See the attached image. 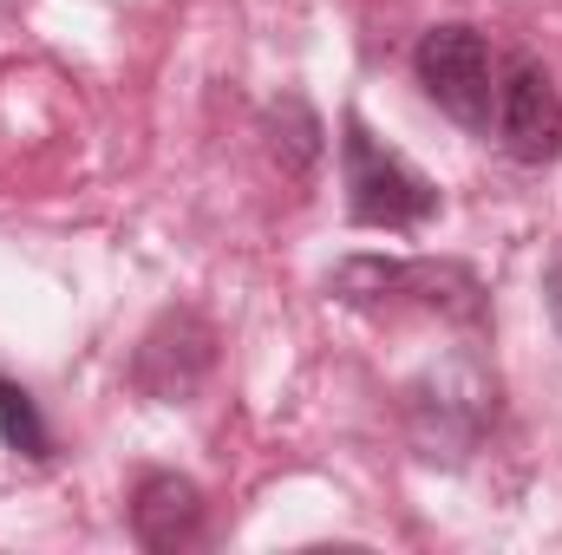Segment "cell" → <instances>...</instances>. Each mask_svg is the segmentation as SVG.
Returning <instances> with one entry per match:
<instances>
[{
  "instance_id": "cell-9",
  "label": "cell",
  "mask_w": 562,
  "mask_h": 555,
  "mask_svg": "<svg viewBox=\"0 0 562 555\" xmlns=\"http://www.w3.org/2000/svg\"><path fill=\"white\" fill-rule=\"evenodd\" d=\"M0 444L20 451V457H33V464L53 457V431H46L40 406H33V393L20 380H7V373H0Z\"/></svg>"
},
{
  "instance_id": "cell-3",
  "label": "cell",
  "mask_w": 562,
  "mask_h": 555,
  "mask_svg": "<svg viewBox=\"0 0 562 555\" xmlns=\"http://www.w3.org/2000/svg\"><path fill=\"white\" fill-rule=\"evenodd\" d=\"M406 418H413V438L425 444V457H451L458 464L484 438V424L497 418V380L471 353H458V360L431 366L406 393Z\"/></svg>"
},
{
  "instance_id": "cell-2",
  "label": "cell",
  "mask_w": 562,
  "mask_h": 555,
  "mask_svg": "<svg viewBox=\"0 0 562 555\" xmlns=\"http://www.w3.org/2000/svg\"><path fill=\"white\" fill-rule=\"evenodd\" d=\"M340 183H347V216L360 229H419L438 216V183L386 138H373L360 112L340 118Z\"/></svg>"
},
{
  "instance_id": "cell-6",
  "label": "cell",
  "mask_w": 562,
  "mask_h": 555,
  "mask_svg": "<svg viewBox=\"0 0 562 555\" xmlns=\"http://www.w3.org/2000/svg\"><path fill=\"white\" fill-rule=\"evenodd\" d=\"M132 536L150 555H177L203 536V490L177 471H144L132 490Z\"/></svg>"
},
{
  "instance_id": "cell-7",
  "label": "cell",
  "mask_w": 562,
  "mask_h": 555,
  "mask_svg": "<svg viewBox=\"0 0 562 555\" xmlns=\"http://www.w3.org/2000/svg\"><path fill=\"white\" fill-rule=\"evenodd\" d=\"M210 360H216V333L190 314V307H177V314H164L150 333H144L138 347V366H132V380H150L157 366H177V399H190L196 386H203V373H210Z\"/></svg>"
},
{
  "instance_id": "cell-10",
  "label": "cell",
  "mask_w": 562,
  "mask_h": 555,
  "mask_svg": "<svg viewBox=\"0 0 562 555\" xmlns=\"http://www.w3.org/2000/svg\"><path fill=\"white\" fill-rule=\"evenodd\" d=\"M543 301H550V320H557V333H562V262L543 275Z\"/></svg>"
},
{
  "instance_id": "cell-8",
  "label": "cell",
  "mask_w": 562,
  "mask_h": 555,
  "mask_svg": "<svg viewBox=\"0 0 562 555\" xmlns=\"http://www.w3.org/2000/svg\"><path fill=\"white\" fill-rule=\"evenodd\" d=\"M262 138H269V157H276L288 177H307L321 163V118L307 112V99H276L262 112Z\"/></svg>"
},
{
  "instance_id": "cell-1",
  "label": "cell",
  "mask_w": 562,
  "mask_h": 555,
  "mask_svg": "<svg viewBox=\"0 0 562 555\" xmlns=\"http://www.w3.org/2000/svg\"><path fill=\"white\" fill-rule=\"evenodd\" d=\"M334 301L340 307H360V314H400V307H419L438 320H458V327H477L484 320V281L471 275L464 262H386V256H347L334 275Z\"/></svg>"
},
{
  "instance_id": "cell-4",
  "label": "cell",
  "mask_w": 562,
  "mask_h": 555,
  "mask_svg": "<svg viewBox=\"0 0 562 555\" xmlns=\"http://www.w3.org/2000/svg\"><path fill=\"white\" fill-rule=\"evenodd\" d=\"M413 72H419L425 99L451 118V125H464V132H491V118H497V59H491V46H484V33L477 26H431L419 46H413Z\"/></svg>"
},
{
  "instance_id": "cell-5",
  "label": "cell",
  "mask_w": 562,
  "mask_h": 555,
  "mask_svg": "<svg viewBox=\"0 0 562 555\" xmlns=\"http://www.w3.org/2000/svg\"><path fill=\"white\" fill-rule=\"evenodd\" d=\"M497 144L517 163L562 157V92L537 59H510L497 72Z\"/></svg>"
}]
</instances>
